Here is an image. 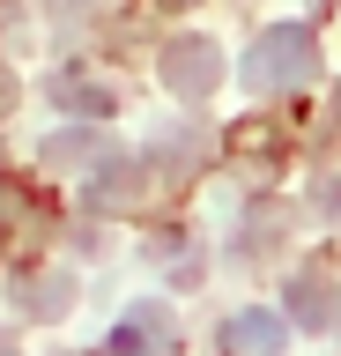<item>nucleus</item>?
I'll return each instance as SVG.
<instances>
[{"instance_id": "f257e3e1", "label": "nucleus", "mask_w": 341, "mask_h": 356, "mask_svg": "<svg viewBox=\"0 0 341 356\" xmlns=\"http://www.w3.org/2000/svg\"><path fill=\"white\" fill-rule=\"evenodd\" d=\"M312 30L304 22H274V30H260L245 52V89L252 97H282V89H304L312 82Z\"/></svg>"}, {"instance_id": "f03ea898", "label": "nucleus", "mask_w": 341, "mask_h": 356, "mask_svg": "<svg viewBox=\"0 0 341 356\" xmlns=\"http://www.w3.org/2000/svg\"><path fill=\"white\" fill-rule=\"evenodd\" d=\"M163 82H171V97L201 104L208 89L223 82V52H215L208 38H171V44H163Z\"/></svg>"}, {"instance_id": "7ed1b4c3", "label": "nucleus", "mask_w": 341, "mask_h": 356, "mask_svg": "<svg viewBox=\"0 0 341 356\" xmlns=\"http://www.w3.org/2000/svg\"><path fill=\"white\" fill-rule=\"evenodd\" d=\"M171 341H178V319H171L163 297L134 305V312L112 327V356H171Z\"/></svg>"}, {"instance_id": "20e7f679", "label": "nucleus", "mask_w": 341, "mask_h": 356, "mask_svg": "<svg viewBox=\"0 0 341 356\" xmlns=\"http://www.w3.org/2000/svg\"><path fill=\"white\" fill-rule=\"evenodd\" d=\"M141 178H149V156H104L97 178L82 186V200H90L97 216H119V208H134V200H141Z\"/></svg>"}, {"instance_id": "39448f33", "label": "nucleus", "mask_w": 341, "mask_h": 356, "mask_svg": "<svg viewBox=\"0 0 341 356\" xmlns=\"http://www.w3.org/2000/svg\"><path fill=\"white\" fill-rule=\"evenodd\" d=\"M223 356H282V319L260 312V305L230 312L223 319Z\"/></svg>"}, {"instance_id": "423d86ee", "label": "nucleus", "mask_w": 341, "mask_h": 356, "mask_svg": "<svg viewBox=\"0 0 341 356\" xmlns=\"http://www.w3.org/2000/svg\"><path fill=\"white\" fill-rule=\"evenodd\" d=\"M52 97H60V111H74V119H112L119 111V97L104 82H90L82 67H60V74H52Z\"/></svg>"}, {"instance_id": "0eeeda50", "label": "nucleus", "mask_w": 341, "mask_h": 356, "mask_svg": "<svg viewBox=\"0 0 341 356\" xmlns=\"http://www.w3.org/2000/svg\"><path fill=\"white\" fill-rule=\"evenodd\" d=\"M290 319L304 334H326V327H334V282H326L319 267H304V275L290 282Z\"/></svg>"}, {"instance_id": "6e6552de", "label": "nucleus", "mask_w": 341, "mask_h": 356, "mask_svg": "<svg viewBox=\"0 0 341 356\" xmlns=\"http://www.w3.org/2000/svg\"><path fill=\"white\" fill-rule=\"evenodd\" d=\"M90 156H112L104 141H97V119H82V127H67V134L45 141V163H90Z\"/></svg>"}, {"instance_id": "1a4fd4ad", "label": "nucleus", "mask_w": 341, "mask_h": 356, "mask_svg": "<svg viewBox=\"0 0 341 356\" xmlns=\"http://www.w3.org/2000/svg\"><path fill=\"white\" fill-rule=\"evenodd\" d=\"M67 305H74L67 275H38V282H23V312H30V319H60Z\"/></svg>"}, {"instance_id": "9d476101", "label": "nucleus", "mask_w": 341, "mask_h": 356, "mask_svg": "<svg viewBox=\"0 0 341 356\" xmlns=\"http://www.w3.org/2000/svg\"><path fill=\"white\" fill-rule=\"evenodd\" d=\"M282 222H290V208H282V200H252V216H245V238H238V252H267V230H282Z\"/></svg>"}, {"instance_id": "9b49d317", "label": "nucleus", "mask_w": 341, "mask_h": 356, "mask_svg": "<svg viewBox=\"0 0 341 356\" xmlns=\"http://www.w3.org/2000/svg\"><path fill=\"white\" fill-rule=\"evenodd\" d=\"M163 163H201V134H185V127L156 134L149 141V171H163Z\"/></svg>"}, {"instance_id": "f8f14e48", "label": "nucleus", "mask_w": 341, "mask_h": 356, "mask_svg": "<svg viewBox=\"0 0 341 356\" xmlns=\"http://www.w3.org/2000/svg\"><path fill=\"white\" fill-rule=\"evenodd\" d=\"M312 208H319V216H341V178H326V186H319Z\"/></svg>"}, {"instance_id": "ddd939ff", "label": "nucleus", "mask_w": 341, "mask_h": 356, "mask_svg": "<svg viewBox=\"0 0 341 356\" xmlns=\"http://www.w3.org/2000/svg\"><path fill=\"white\" fill-rule=\"evenodd\" d=\"M8 104H15V74H8V60H0V119H8Z\"/></svg>"}, {"instance_id": "4468645a", "label": "nucleus", "mask_w": 341, "mask_h": 356, "mask_svg": "<svg viewBox=\"0 0 341 356\" xmlns=\"http://www.w3.org/2000/svg\"><path fill=\"white\" fill-rule=\"evenodd\" d=\"M52 15H60V22H67V15H82V0H52Z\"/></svg>"}, {"instance_id": "2eb2a0df", "label": "nucleus", "mask_w": 341, "mask_h": 356, "mask_svg": "<svg viewBox=\"0 0 341 356\" xmlns=\"http://www.w3.org/2000/svg\"><path fill=\"white\" fill-rule=\"evenodd\" d=\"M0 356H23V349H15V334H8V327H0Z\"/></svg>"}, {"instance_id": "dca6fc26", "label": "nucleus", "mask_w": 341, "mask_h": 356, "mask_svg": "<svg viewBox=\"0 0 341 356\" xmlns=\"http://www.w3.org/2000/svg\"><path fill=\"white\" fill-rule=\"evenodd\" d=\"M163 8H185V0H163Z\"/></svg>"}]
</instances>
